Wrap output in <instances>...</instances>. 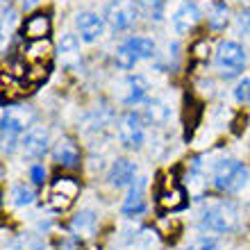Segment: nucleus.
Returning <instances> with one entry per match:
<instances>
[{
    "mask_svg": "<svg viewBox=\"0 0 250 250\" xmlns=\"http://www.w3.org/2000/svg\"><path fill=\"white\" fill-rule=\"evenodd\" d=\"M30 180H32L34 185H43V180H46V168H43V164L30 166Z\"/></svg>",
    "mask_w": 250,
    "mask_h": 250,
    "instance_id": "nucleus-31",
    "label": "nucleus"
},
{
    "mask_svg": "<svg viewBox=\"0 0 250 250\" xmlns=\"http://www.w3.org/2000/svg\"><path fill=\"white\" fill-rule=\"evenodd\" d=\"M75 27L80 32V39L84 43H93L98 41L107 30V21L103 16H98L96 12H80L75 16Z\"/></svg>",
    "mask_w": 250,
    "mask_h": 250,
    "instance_id": "nucleus-9",
    "label": "nucleus"
},
{
    "mask_svg": "<svg viewBox=\"0 0 250 250\" xmlns=\"http://www.w3.org/2000/svg\"><path fill=\"white\" fill-rule=\"evenodd\" d=\"M50 53H53V46H50V41L48 39H34V41H30V46L25 48V57L27 60H32V62H37V64H41L43 60H48Z\"/></svg>",
    "mask_w": 250,
    "mask_h": 250,
    "instance_id": "nucleus-20",
    "label": "nucleus"
},
{
    "mask_svg": "<svg viewBox=\"0 0 250 250\" xmlns=\"http://www.w3.org/2000/svg\"><path fill=\"white\" fill-rule=\"evenodd\" d=\"M168 119H171V107L166 105L164 100H150L148 105H146V112H144V121L148 125H157V127H162V125L168 123Z\"/></svg>",
    "mask_w": 250,
    "mask_h": 250,
    "instance_id": "nucleus-15",
    "label": "nucleus"
},
{
    "mask_svg": "<svg viewBox=\"0 0 250 250\" xmlns=\"http://www.w3.org/2000/svg\"><path fill=\"white\" fill-rule=\"evenodd\" d=\"M248 182V168L237 159H221L211 168V185L218 191H228V193H237Z\"/></svg>",
    "mask_w": 250,
    "mask_h": 250,
    "instance_id": "nucleus-3",
    "label": "nucleus"
},
{
    "mask_svg": "<svg viewBox=\"0 0 250 250\" xmlns=\"http://www.w3.org/2000/svg\"><path fill=\"white\" fill-rule=\"evenodd\" d=\"M53 159L55 164H60L62 168H78L80 166V148L73 139H60L53 148Z\"/></svg>",
    "mask_w": 250,
    "mask_h": 250,
    "instance_id": "nucleus-13",
    "label": "nucleus"
},
{
    "mask_svg": "<svg viewBox=\"0 0 250 250\" xmlns=\"http://www.w3.org/2000/svg\"><path fill=\"white\" fill-rule=\"evenodd\" d=\"M46 205H48V209H53V211H66L73 205V198H68V196H64V193H57V191H53Z\"/></svg>",
    "mask_w": 250,
    "mask_h": 250,
    "instance_id": "nucleus-25",
    "label": "nucleus"
},
{
    "mask_svg": "<svg viewBox=\"0 0 250 250\" xmlns=\"http://www.w3.org/2000/svg\"><path fill=\"white\" fill-rule=\"evenodd\" d=\"M123 216H141L146 211V198H144V178H139L137 185L130 187V193L125 196L123 205H121Z\"/></svg>",
    "mask_w": 250,
    "mask_h": 250,
    "instance_id": "nucleus-14",
    "label": "nucleus"
},
{
    "mask_svg": "<svg viewBox=\"0 0 250 250\" xmlns=\"http://www.w3.org/2000/svg\"><path fill=\"white\" fill-rule=\"evenodd\" d=\"M246 48L234 39H225L218 43L216 55H214V64H216V71L223 80H232L237 78L239 73L244 71L246 66Z\"/></svg>",
    "mask_w": 250,
    "mask_h": 250,
    "instance_id": "nucleus-4",
    "label": "nucleus"
},
{
    "mask_svg": "<svg viewBox=\"0 0 250 250\" xmlns=\"http://www.w3.org/2000/svg\"><path fill=\"white\" fill-rule=\"evenodd\" d=\"M96 225H98V216L91 209L80 211L78 216L73 218V230L78 232V234H82V237H91L93 232H96Z\"/></svg>",
    "mask_w": 250,
    "mask_h": 250,
    "instance_id": "nucleus-19",
    "label": "nucleus"
},
{
    "mask_svg": "<svg viewBox=\"0 0 250 250\" xmlns=\"http://www.w3.org/2000/svg\"><path fill=\"white\" fill-rule=\"evenodd\" d=\"M146 12L152 23H162L164 21V0H146Z\"/></svg>",
    "mask_w": 250,
    "mask_h": 250,
    "instance_id": "nucleus-26",
    "label": "nucleus"
},
{
    "mask_svg": "<svg viewBox=\"0 0 250 250\" xmlns=\"http://www.w3.org/2000/svg\"><path fill=\"white\" fill-rule=\"evenodd\" d=\"M53 191L64 193V196H68V198H73V200H75V196L80 193V185L73 178H57L53 182Z\"/></svg>",
    "mask_w": 250,
    "mask_h": 250,
    "instance_id": "nucleus-23",
    "label": "nucleus"
},
{
    "mask_svg": "<svg viewBox=\"0 0 250 250\" xmlns=\"http://www.w3.org/2000/svg\"><path fill=\"white\" fill-rule=\"evenodd\" d=\"M239 211L232 203H214L200 216V230L209 234H225L237 228Z\"/></svg>",
    "mask_w": 250,
    "mask_h": 250,
    "instance_id": "nucleus-5",
    "label": "nucleus"
},
{
    "mask_svg": "<svg viewBox=\"0 0 250 250\" xmlns=\"http://www.w3.org/2000/svg\"><path fill=\"white\" fill-rule=\"evenodd\" d=\"M241 2H246V5H250V0H241Z\"/></svg>",
    "mask_w": 250,
    "mask_h": 250,
    "instance_id": "nucleus-34",
    "label": "nucleus"
},
{
    "mask_svg": "<svg viewBox=\"0 0 250 250\" xmlns=\"http://www.w3.org/2000/svg\"><path fill=\"white\" fill-rule=\"evenodd\" d=\"M207 21H209L211 30H225V25L230 23V9H228V5L225 2H216V5L211 7Z\"/></svg>",
    "mask_w": 250,
    "mask_h": 250,
    "instance_id": "nucleus-21",
    "label": "nucleus"
},
{
    "mask_svg": "<svg viewBox=\"0 0 250 250\" xmlns=\"http://www.w3.org/2000/svg\"><path fill=\"white\" fill-rule=\"evenodd\" d=\"M191 250H216V239L209 237V234H203L191 244Z\"/></svg>",
    "mask_w": 250,
    "mask_h": 250,
    "instance_id": "nucleus-30",
    "label": "nucleus"
},
{
    "mask_svg": "<svg viewBox=\"0 0 250 250\" xmlns=\"http://www.w3.org/2000/svg\"><path fill=\"white\" fill-rule=\"evenodd\" d=\"M114 121V114L105 107H98V109H93L91 114H86V132H103L107 125H112Z\"/></svg>",
    "mask_w": 250,
    "mask_h": 250,
    "instance_id": "nucleus-18",
    "label": "nucleus"
},
{
    "mask_svg": "<svg viewBox=\"0 0 250 250\" xmlns=\"http://www.w3.org/2000/svg\"><path fill=\"white\" fill-rule=\"evenodd\" d=\"M200 7H198V2H193V0H185L182 5L175 9V12L171 14V25L173 30H175V34H189L193 27H196V23L200 21Z\"/></svg>",
    "mask_w": 250,
    "mask_h": 250,
    "instance_id": "nucleus-10",
    "label": "nucleus"
},
{
    "mask_svg": "<svg viewBox=\"0 0 250 250\" xmlns=\"http://www.w3.org/2000/svg\"><path fill=\"white\" fill-rule=\"evenodd\" d=\"M193 55H196L198 60H207L209 57V43L207 41H198L196 46H193Z\"/></svg>",
    "mask_w": 250,
    "mask_h": 250,
    "instance_id": "nucleus-32",
    "label": "nucleus"
},
{
    "mask_svg": "<svg viewBox=\"0 0 250 250\" xmlns=\"http://www.w3.org/2000/svg\"><path fill=\"white\" fill-rule=\"evenodd\" d=\"M234 27H237V32H241V34H250V7L248 9H241V12L234 16Z\"/></svg>",
    "mask_w": 250,
    "mask_h": 250,
    "instance_id": "nucleus-28",
    "label": "nucleus"
},
{
    "mask_svg": "<svg viewBox=\"0 0 250 250\" xmlns=\"http://www.w3.org/2000/svg\"><path fill=\"white\" fill-rule=\"evenodd\" d=\"M34 121V112L32 107L27 105H12L2 109V119H0V125H2V152L9 155L14 152L16 144H21L19 139H23L25 134V127H32Z\"/></svg>",
    "mask_w": 250,
    "mask_h": 250,
    "instance_id": "nucleus-1",
    "label": "nucleus"
},
{
    "mask_svg": "<svg viewBox=\"0 0 250 250\" xmlns=\"http://www.w3.org/2000/svg\"><path fill=\"white\" fill-rule=\"evenodd\" d=\"M23 32L25 37L30 39H46L48 34H50V19H48L46 14H34L30 19L25 21V27H23Z\"/></svg>",
    "mask_w": 250,
    "mask_h": 250,
    "instance_id": "nucleus-16",
    "label": "nucleus"
},
{
    "mask_svg": "<svg viewBox=\"0 0 250 250\" xmlns=\"http://www.w3.org/2000/svg\"><path fill=\"white\" fill-rule=\"evenodd\" d=\"M16 9H14V5L9 2V0H2V32H9L12 30V25L16 23Z\"/></svg>",
    "mask_w": 250,
    "mask_h": 250,
    "instance_id": "nucleus-27",
    "label": "nucleus"
},
{
    "mask_svg": "<svg viewBox=\"0 0 250 250\" xmlns=\"http://www.w3.org/2000/svg\"><path fill=\"white\" fill-rule=\"evenodd\" d=\"M234 98L239 100V103H248L250 100V80H239L237 86H234Z\"/></svg>",
    "mask_w": 250,
    "mask_h": 250,
    "instance_id": "nucleus-29",
    "label": "nucleus"
},
{
    "mask_svg": "<svg viewBox=\"0 0 250 250\" xmlns=\"http://www.w3.org/2000/svg\"><path fill=\"white\" fill-rule=\"evenodd\" d=\"M123 93H121V103L125 105H139V103H146L148 98V91H150V84H148V80L144 75H127L123 80Z\"/></svg>",
    "mask_w": 250,
    "mask_h": 250,
    "instance_id": "nucleus-11",
    "label": "nucleus"
},
{
    "mask_svg": "<svg viewBox=\"0 0 250 250\" xmlns=\"http://www.w3.org/2000/svg\"><path fill=\"white\" fill-rule=\"evenodd\" d=\"M152 55H155V41L150 37H146V34H132L116 48L114 62H116L119 68L130 71L141 60H150Z\"/></svg>",
    "mask_w": 250,
    "mask_h": 250,
    "instance_id": "nucleus-2",
    "label": "nucleus"
},
{
    "mask_svg": "<svg viewBox=\"0 0 250 250\" xmlns=\"http://www.w3.org/2000/svg\"><path fill=\"white\" fill-rule=\"evenodd\" d=\"M119 139L127 150H141L146 144V125L144 119L134 112H127L119 121Z\"/></svg>",
    "mask_w": 250,
    "mask_h": 250,
    "instance_id": "nucleus-7",
    "label": "nucleus"
},
{
    "mask_svg": "<svg viewBox=\"0 0 250 250\" xmlns=\"http://www.w3.org/2000/svg\"><path fill=\"white\" fill-rule=\"evenodd\" d=\"M159 205L168 211H178L182 209L187 205V193L182 187H171V189H166L162 196H159Z\"/></svg>",
    "mask_w": 250,
    "mask_h": 250,
    "instance_id": "nucleus-17",
    "label": "nucleus"
},
{
    "mask_svg": "<svg viewBox=\"0 0 250 250\" xmlns=\"http://www.w3.org/2000/svg\"><path fill=\"white\" fill-rule=\"evenodd\" d=\"M23 2V7H34V5H39L41 0H21Z\"/></svg>",
    "mask_w": 250,
    "mask_h": 250,
    "instance_id": "nucleus-33",
    "label": "nucleus"
},
{
    "mask_svg": "<svg viewBox=\"0 0 250 250\" xmlns=\"http://www.w3.org/2000/svg\"><path fill=\"white\" fill-rule=\"evenodd\" d=\"M139 14L141 5L137 0H112L105 9V21L116 32H125L139 21Z\"/></svg>",
    "mask_w": 250,
    "mask_h": 250,
    "instance_id": "nucleus-6",
    "label": "nucleus"
},
{
    "mask_svg": "<svg viewBox=\"0 0 250 250\" xmlns=\"http://www.w3.org/2000/svg\"><path fill=\"white\" fill-rule=\"evenodd\" d=\"M34 198H37V193H34V189L30 185H16L12 189V203L16 205V207H27V205H32Z\"/></svg>",
    "mask_w": 250,
    "mask_h": 250,
    "instance_id": "nucleus-22",
    "label": "nucleus"
},
{
    "mask_svg": "<svg viewBox=\"0 0 250 250\" xmlns=\"http://www.w3.org/2000/svg\"><path fill=\"white\" fill-rule=\"evenodd\" d=\"M48 144H50V134H48L46 125H32L21 139V150L30 159H39L46 155Z\"/></svg>",
    "mask_w": 250,
    "mask_h": 250,
    "instance_id": "nucleus-8",
    "label": "nucleus"
},
{
    "mask_svg": "<svg viewBox=\"0 0 250 250\" xmlns=\"http://www.w3.org/2000/svg\"><path fill=\"white\" fill-rule=\"evenodd\" d=\"M248 103H250V100H248Z\"/></svg>",
    "mask_w": 250,
    "mask_h": 250,
    "instance_id": "nucleus-35",
    "label": "nucleus"
},
{
    "mask_svg": "<svg viewBox=\"0 0 250 250\" xmlns=\"http://www.w3.org/2000/svg\"><path fill=\"white\" fill-rule=\"evenodd\" d=\"M80 50V37L73 32H64L60 39V53L62 55H75Z\"/></svg>",
    "mask_w": 250,
    "mask_h": 250,
    "instance_id": "nucleus-24",
    "label": "nucleus"
},
{
    "mask_svg": "<svg viewBox=\"0 0 250 250\" xmlns=\"http://www.w3.org/2000/svg\"><path fill=\"white\" fill-rule=\"evenodd\" d=\"M107 180H109V185L116 187V189L132 187L134 180H137V164L125 157L114 159L112 166H109V173H107Z\"/></svg>",
    "mask_w": 250,
    "mask_h": 250,
    "instance_id": "nucleus-12",
    "label": "nucleus"
}]
</instances>
